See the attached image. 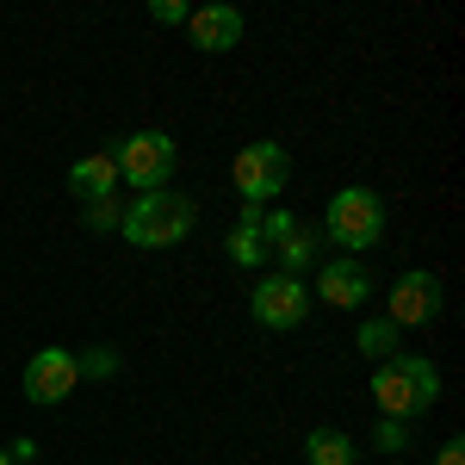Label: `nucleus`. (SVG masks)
<instances>
[{
  "label": "nucleus",
  "mask_w": 465,
  "mask_h": 465,
  "mask_svg": "<svg viewBox=\"0 0 465 465\" xmlns=\"http://www.w3.org/2000/svg\"><path fill=\"white\" fill-rule=\"evenodd\" d=\"M193 223H199V199L162 186V193H143V199L124 205L118 236H124L131 249H174L180 236H193Z\"/></svg>",
  "instance_id": "f257e3e1"
},
{
  "label": "nucleus",
  "mask_w": 465,
  "mask_h": 465,
  "mask_svg": "<svg viewBox=\"0 0 465 465\" xmlns=\"http://www.w3.org/2000/svg\"><path fill=\"white\" fill-rule=\"evenodd\" d=\"M372 397H379V416L416 422V416H429L440 403V372L422 354H391V360H379V372H372Z\"/></svg>",
  "instance_id": "f03ea898"
},
{
  "label": "nucleus",
  "mask_w": 465,
  "mask_h": 465,
  "mask_svg": "<svg viewBox=\"0 0 465 465\" xmlns=\"http://www.w3.org/2000/svg\"><path fill=\"white\" fill-rule=\"evenodd\" d=\"M174 162H180V149H174L168 131H131L124 143H112L118 180H131V186H143V193H162V186L174 180Z\"/></svg>",
  "instance_id": "7ed1b4c3"
},
{
  "label": "nucleus",
  "mask_w": 465,
  "mask_h": 465,
  "mask_svg": "<svg viewBox=\"0 0 465 465\" xmlns=\"http://www.w3.org/2000/svg\"><path fill=\"white\" fill-rule=\"evenodd\" d=\"M385 230V199L372 186H341L329 199V217H322V236L341 242V249H372Z\"/></svg>",
  "instance_id": "20e7f679"
},
{
  "label": "nucleus",
  "mask_w": 465,
  "mask_h": 465,
  "mask_svg": "<svg viewBox=\"0 0 465 465\" xmlns=\"http://www.w3.org/2000/svg\"><path fill=\"white\" fill-rule=\"evenodd\" d=\"M230 180H236V193H242L249 205H267V199H280V193H286L292 155H286L280 143H249V149H236Z\"/></svg>",
  "instance_id": "39448f33"
},
{
  "label": "nucleus",
  "mask_w": 465,
  "mask_h": 465,
  "mask_svg": "<svg viewBox=\"0 0 465 465\" xmlns=\"http://www.w3.org/2000/svg\"><path fill=\"white\" fill-rule=\"evenodd\" d=\"M311 286L304 280H286V273H267L261 286L249 292V311H254V322L261 329H298V322L311 317Z\"/></svg>",
  "instance_id": "423d86ee"
},
{
  "label": "nucleus",
  "mask_w": 465,
  "mask_h": 465,
  "mask_svg": "<svg viewBox=\"0 0 465 465\" xmlns=\"http://www.w3.org/2000/svg\"><path fill=\"white\" fill-rule=\"evenodd\" d=\"M74 385H81V366L69 348H37L25 360V397L32 403H63V397H74Z\"/></svg>",
  "instance_id": "0eeeda50"
},
{
  "label": "nucleus",
  "mask_w": 465,
  "mask_h": 465,
  "mask_svg": "<svg viewBox=\"0 0 465 465\" xmlns=\"http://www.w3.org/2000/svg\"><path fill=\"white\" fill-rule=\"evenodd\" d=\"M385 317H391L397 329H410V322H434V317H440V280H434L429 267H410V273H397L391 311H385Z\"/></svg>",
  "instance_id": "6e6552de"
},
{
  "label": "nucleus",
  "mask_w": 465,
  "mask_h": 465,
  "mask_svg": "<svg viewBox=\"0 0 465 465\" xmlns=\"http://www.w3.org/2000/svg\"><path fill=\"white\" fill-rule=\"evenodd\" d=\"M317 298L329 311H360V304L372 298V280H366V267H360L354 254H348V261H322L317 267Z\"/></svg>",
  "instance_id": "1a4fd4ad"
},
{
  "label": "nucleus",
  "mask_w": 465,
  "mask_h": 465,
  "mask_svg": "<svg viewBox=\"0 0 465 465\" xmlns=\"http://www.w3.org/2000/svg\"><path fill=\"white\" fill-rule=\"evenodd\" d=\"M186 32H193V44H199V50H236V44H242V13H236V6H223V0H217V6H193V13H186Z\"/></svg>",
  "instance_id": "9d476101"
},
{
  "label": "nucleus",
  "mask_w": 465,
  "mask_h": 465,
  "mask_svg": "<svg viewBox=\"0 0 465 465\" xmlns=\"http://www.w3.org/2000/svg\"><path fill=\"white\" fill-rule=\"evenodd\" d=\"M273 261H280V273H286V280H304L311 267H322V230H311V223H292V236L273 249Z\"/></svg>",
  "instance_id": "9b49d317"
},
{
  "label": "nucleus",
  "mask_w": 465,
  "mask_h": 465,
  "mask_svg": "<svg viewBox=\"0 0 465 465\" xmlns=\"http://www.w3.org/2000/svg\"><path fill=\"white\" fill-rule=\"evenodd\" d=\"M69 193L74 199H118V168H112V155H81L69 168Z\"/></svg>",
  "instance_id": "f8f14e48"
},
{
  "label": "nucleus",
  "mask_w": 465,
  "mask_h": 465,
  "mask_svg": "<svg viewBox=\"0 0 465 465\" xmlns=\"http://www.w3.org/2000/svg\"><path fill=\"white\" fill-rule=\"evenodd\" d=\"M261 212H267V205H249V199H242V223H236V236H230V261H236V267H261V261H267Z\"/></svg>",
  "instance_id": "ddd939ff"
},
{
  "label": "nucleus",
  "mask_w": 465,
  "mask_h": 465,
  "mask_svg": "<svg viewBox=\"0 0 465 465\" xmlns=\"http://www.w3.org/2000/svg\"><path fill=\"white\" fill-rule=\"evenodd\" d=\"M304 460H311V465H354V440H348L341 429H311Z\"/></svg>",
  "instance_id": "4468645a"
},
{
  "label": "nucleus",
  "mask_w": 465,
  "mask_h": 465,
  "mask_svg": "<svg viewBox=\"0 0 465 465\" xmlns=\"http://www.w3.org/2000/svg\"><path fill=\"white\" fill-rule=\"evenodd\" d=\"M360 354L372 360V366L391 360V354H403V348H397V322L391 317H366L360 322Z\"/></svg>",
  "instance_id": "2eb2a0df"
},
{
  "label": "nucleus",
  "mask_w": 465,
  "mask_h": 465,
  "mask_svg": "<svg viewBox=\"0 0 465 465\" xmlns=\"http://www.w3.org/2000/svg\"><path fill=\"white\" fill-rule=\"evenodd\" d=\"M74 366H81V379H112L124 360H118V348H87V354H74Z\"/></svg>",
  "instance_id": "dca6fc26"
},
{
  "label": "nucleus",
  "mask_w": 465,
  "mask_h": 465,
  "mask_svg": "<svg viewBox=\"0 0 465 465\" xmlns=\"http://www.w3.org/2000/svg\"><path fill=\"white\" fill-rule=\"evenodd\" d=\"M372 440H379V453H403V440H410V422H397V416H379V422H372Z\"/></svg>",
  "instance_id": "f3484780"
},
{
  "label": "nucleus",
  "mask_w": 465,
  "mask_h": 465,
  "mask_svg": "<svg viewBox=\"0 0 465 465\" xmlns=\"http://www.w3.org/2000/svg\"><path fill=\"white\" fill-rule=\"evenodd\" d=\"M292 223H298L292 212H261V242H267V254H273V249L292 236Z\"/></svg>",
  "instance_id": "a211bd4d"
},
{
  "label": "nucleus",
  "mask_w": 465,
  "mask_h": 465,
  "mask_svg": "<svg viewBox=\"0 0 465 465\" xmlns=\"http://www.w3.org/2000/svg\"><path fill=\"white\" fill-rule=\"evenodd\" d=\"M118 217H124L118 199H94V205L81 212V223H87V230H118Z\"/></svg>",
  "instance_id": "6ab92c4d"
},
{
  "label": "nucleus",
  "mask_w": 465,
  "mask_h": 465,
  "mask_svg": "<svg viewBox=\"0 0 465 465\" xmlns=\"http://www.w3.org/2000/svg\"><path fill=\"white\" fill-rule=\"evenodd\" d=\"M186 13H193V6H180V0H155V6H149L155 25H186Z\"/></svg>",
  "instance_id": "aec40b11"
},
{
  "label": "nucleus",
  "mask_w": 465,
  "mask_h": 465,
  "mask_svg": "<svg viewBox=\"0 0 465 465\" xmlns=\"http://www.w3.org/2000/svg\"><path fill=\"white\" fill-rule=\"evenodd\" d=\"M6 460H13V465H32L37 460V440H32V434H25V440H13V447H6Z\"/></svg>",
  "instance_id": "412c9836"
},
{
  "label": "nucleus",
  "mask_w": 465,
  "mask_h": 465,
  "mask_svg": "<svg viewBox=\"0 0 465 465\" xmlns=\"http://www.w3.org/2000/svg\"><path fill=\"white\" fill-rule=\"evenodd\" d=\"M434 465H465V440H447V447H440V460Z\"/></svg>",
  "instance_id": "4be33fe9"
},
{
  "label": "nucleus",
  "mask_w": 465,
  "mask_h": 465,
  "mask_svg": "<svg viewBox=\"0 0 465 465\" xmlns=\"http://www.w3.org/2000/svg\"><path fill=\"white\" fill-rule=\"evenodd\" d=\"M0 465H13V460H6V447H0Z\"/></svg>",
  "instance_id": "5701e85b"
}]
</instances>
